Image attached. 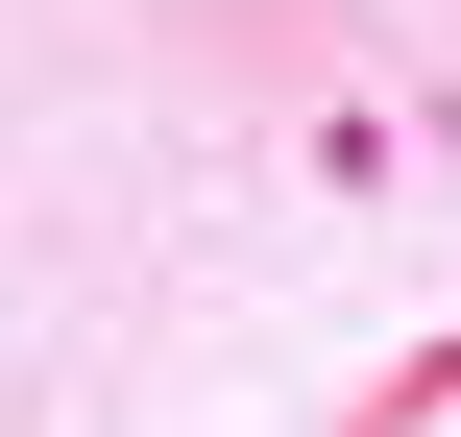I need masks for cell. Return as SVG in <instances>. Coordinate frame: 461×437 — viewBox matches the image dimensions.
<instances>
[]
</instances>
